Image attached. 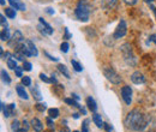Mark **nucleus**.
<instances>
[{
  "label": "nucleus",
  "mask_w": 156,
  "mask_h": 132,
  "mask_svg": "<svg viewBox=\"0 0 156 132\" xmlns=\"http://www.w3.org/2000/svg\"><path fill=\"white\" fill-rule=\"evenodd\" d=\"M35 108H36L39 112H44V111H46V105H44V103H37V105L35 106Z\"/></svg>",
  "instance_id": "nucleus-33"
},
{
  "label": "nucleus",
  "mask_w": 156,
  "mask_h": 132,
  "mask_svg": "<svg viewBox=\"0 0 156 132\" xmlns=\"http://www.w3.org/2000/svg\"><path fill=\"white\" fill-rule=\"evenodd\" d=\"M1 112H2V115H4L5 118H9V116H11V115H12L11 112H10L9 106H6L4 102H1Z\"/></svg>",
  "instance_id": "nucleus-21"
},
{
  "label": "nucleus",
  "mask_w": 156,
  "mask_h": 132,
  "mask_svg": "<svg viewBox=\"0 0 156 132\" xmlns=\"http://www.w3.org/2000/svg\"><path fill=\"white\" fill-rule=\"evenodd\" d=\"M69 48H70V45H69L67 42H62L61 46H60V51H61L62 53H67V52H69Z\"/></svg>",
  "instance_id": "nucleus-31"
},
{
  "label": "nucleus",
  "mask_w": 156,
  "mask_h": 132,
  "mask_svg": "<svg viewBox=\"0 0 156 132\" xmlns=\"http://www.w3.org/2000/svg\"><path fill=\"white\" fill-rule=\"evenodd\" d=\"M48 115H49L52 119L58 118L59 116V109H57V108H51V109H48Z\"/></svg>",
  "instance_id": "nucleus-27"
},
{
  "label": "nucleus",
  "mask_w": 156,
  "mask_h": 132,
  "mask_svg": "<svg viewBox=\"0 0 156 132\" xmlns=\"http://www.w3.org/2000/svg\"><path fill=\"white\" fill-rule=\"evenodd\" d=\"M18 132H28V130H27V129H24V127H23V129H20V131Z\"/></svg>",
  "instance_id": "nucleus-49"
},
{
  "label": "nucleus",
  "mask_w": 156,
  "mask_h": 132,
  "mask_svg": "<svg viewBox=\"0 0 156 132\" xmlns=\"http://www.w3.org/2000/svg\"><path fill=\"white\" fill-rule=\"evenodd\" d=\"M64 31H65V36H64V38H66V40H67V38L72 37V35L69 33V29H67V28H65V29H64Z\"/></svg>",
  "instance_id": "nucleus-39"
},
{
  "label": "nucleus",
  "mask_w": 156,
  "mask_h": 132,
  "mask_svg": "<svg viewBox=\"0 0 156 132\" xmlns=\"http://www.w3.org/2000/svg\"><path fill=\"white\" fill-rule=\"evenodd\" d=\"M120 51L122 53V58H124V61L130 65V66H136L137 64V59L133 54V51H132V47L129 45V43H124L121 47H120Z\"/></svg>",
  "instance_id": "nucleus-3"
},
{
  "label": "nucleus",
  "mask_w": 156,
  "mask_h": 132,
  "mask_svg": "<svg viewBox=\"0 0 156 132\" xmlns=\"http://www.w3.org/2000/svg\"><path fill=\"white\" fill-rule=\"evenodd\" d=\"M73 132H79V131H73Z\"/></svg>",
  "instance_id": "nucleus-53"
},
{
  "label": "nucleus",
  "mask_w": 156,
  "mask_h": 132,
  "mask_svg": "<svg viewBox=\"0 0 156 132\" xmlns=\"http://www.w3.org/2000/svg\"><path fill=\"white\" fill-rule=\"evenodd\" d=\"M5 15H6L10 19H15L16 18V16H17L16 10H15L13 7H7V9H5Z\"/></svg>",
  "instance_id": "nucleus-19"
},
{
  "label": "nucleus",
  "mask_w": 156,
  "mask_h": 132,
  "mask_svg": "<svg viewBox=\"0 0 156 132\" xmlns=\"http://www.w3.org/2000/svg\"><path fill=\"white\" fill-rule=\"evenodd\" d=\"M44 54H46V57H48V59H49V60H53V61H58V58H54L53 55H51L49 53L44 52Z\"/></svg>",
  "instance_id": "nucleus-40"
},
{
  "label": "nucleus",
  "mask_w": 156,
  "mask_h": 132,
  "mask_svg": "<svg viewBox=\"0 0 156 132\" xmlns=\"http://www.w3.org/2000/svg\"><path fill=\"white\" fill-rule=\"evenodd\" d=\"M118 0H102V7L105 9V10H111V9H113L115 5H117Z\"/></svg>",
  "instance_id": "nucleus-15"
},
{
  "label": "nucleus",
  "mask_w": 156,
  "mask_h": 132,
  "mask_svg": "<svg viewBox=\"0 0 156 132\" xmlns=\"http://www.w3.org/2000/svg\"><path fill=\"white\" fill-rule=\"evenodd\" d=\"M121 97L126 105H131L132 102V89L129 85H125L121 88Z\"/></svg>",
  "instance_id": "nucleus-8"
},
{
  "label": "nucleus",
  "mask_w": 156,
  "mask_h": 132,
  "mask_svg": "<svg viewBox=\"0 0 156 132\" xmlns=\"http://www.w3.org/2000/svg\"><path fill=\"white\" fill-rule=\"evenodd\" d=\"M23 70H25V71H31V62L24 61V62H23Z\"/></svg>",
  "instance_id": "nucleus-32"
},
{
  "label": "nucleus",
  "mask_w": 156,
  "mask_h": 132,
  "mask_svg": "<svg viewBox=\"0 0 156 132\" xmlns=\"http://www.w3.org/2000/svg\"><path fill=\"white\" fill-rule=\"evenodd\" d=\"M0 22H1L2 28H6V27H7V22H6V19L4 17V15H0Z\"/></svg>",
  "instance_id": "nucleus-36"
},
{
  "label": "nucleus",
  "mask_w": 156,
  "mask_h": 132,
  "mask_svg": "<svg viewBox=\"0 0 156 132\" xmlns=\"http://www.w3.org/2000/svg\"><path fill=\"white\" fill-rule=\"evenodd\" d=\"M144 1H145V2H148V4H151L154 0H144Z\"/></svg>",
  "instance_id": "nucleus-51"
},
{
  "label": "nucleus",
  "mask_w": 156,
  "mask_h": 132,
  "mask_svg": "<svg viewBox=\"0 0 156 132\" xmlns=\"http://www.w3.org/2000/svg\"><path fill=\"white\" fill-rule=\"evenodd\" d=\"M58 70L60 71V72H61V73H62V75L65 76L67 79H70V78H71V77H70V73H69V70L66 69V66H65V65H62V64H59V65H58Z\"/></svg>",
  "instance_id": "nucleus-22"
},
{
  "label": "nucleus",
  "mask_w": 156,
  "mask_h": 132,
  "mask_svg": "<svg viewBox=\"0 0 156 132\" xmlns=\"http://www.w3.org/2000/svg\"><path fill=\"white\" fill-rule=\"evenodd\" d=\"M46 12H47L48 15H54V10L51 9V7H47V9H46Z\"/></svg>",
  "instance_id": "nucleus-44"
},
{
  "label": "nucleus",
  "mask_w": 156,
  "mask_h": 132,
  "mask_svg": "<svg viewBox=\"0 0 156 132\" xmlns=\"http://www.w3.org/2000/svg\"><path fill=\"white\" fill-rule=\"evenodd\" d=\"M131 80L135 84H143V83H145V77H144V75L142 72L136 71V72H133L131 75Z\"/></svg>",
  "instance_id": "nucleus-9"
},
{
  "label": "nucleus",
  "mask_w": 156,
  "mask_h": 132,
  "mask_svg": "<svg viewBox=\"0 0 156 132\" xmlns=\"http://www.w3.org/2000/svg\"><path fill=\"white\" fill-rule=\"evenodd\" d=\"M13 58H16V60H18V61H23L24 60V53L20 51V49H18V48H15V52H13V55H12Z\"/></svg>",
  "instance_id": "nucleus-20"
},
{
  "label": "nucleus",
  "mask_w": 156,
  "mask_h": 132,
  "mask_svg": "<svg viewBox=\"0 0 156 132\" xmlns=\"http://www.w3.org/2000/svg\"><path fill=\"white\" fill-rule=\"evenodd\" d=\"M125 126L132 131H143L148 126V118L138 109H132L125 118Z\"/></svg>",
  "instance_id": "nucleus-1"
},
{
  "label": "nucleus",
  "mask_w": 156,
  "mask_h": 132,
  "mask_svg": "<svg viewBox=\"0 0 156 132\" xmlns=\"http://www.w3.org/2000/svg\"><path fill=\"white\" fill-rule=\"evenodd\" d=\"M73 118H75V119H78V118H79L78 113H75V114H73Z\"/></svg>",
  "instance_id": "nucleus-50"
},
{
  "label": "nucleus",
  "mask_w": 156,
  "mask_h": 132,
  "mask_svg": "<svg viewBox=\"0 0 156 132\" xmlns=\"http://www.w3.org/2000/svg\"><path fill=\"white\" fill-rule=\"evenodd\" d=\"M40 79L44 83H51V78H48L44 73H40Z\"/></svg>",
  "instance_id": "nucleus-34"
},
{
  "label": "nucleus",
  "mask_w": 156,
  "mask_h": 132,
  "mask_svg": "<svg viewBox=\"0 0 156 132\" xmlns=\"http://www.w3.org/2000/svg\"><path fill=\"white\" fill-rule=\"evenodd\" d=\"M16 91H17V94H18V96H20V98H24V100H28V98H29V96H28V94H27V91L24 90V87H22L20 84L16 87Z\"/></svg>",
  "instance_id": "nucleus-16"
},
{
  "label": "nucleus",
  "mask_w": 156,
  "mask_h": 132,
  "mask_svg": "<svg viewBox=\"0 0 156 132\" xmlns=\"http://www.w3.org/2000/svg\"><path fill=\"white\" fill-rule=\"evenodd\" d=\"M22 70H23V67H20V66H17L16 69H15V73L17 77H23L22 76Z\"/></svg>",
  "instance_id": "nucleus-37"
},
{
  "label": "nucleus",
  "mask_w": 156,
  "mask_h": 132,
  "mask_svg": "<svg viewBox=\"0 0 156 132\" xmlns=\"http://www.w3.org/2000/svg\"><path fill=\"white\" fill-rule=\"evenodd\" d=\"M64 101H65V103H67V105H70V106H72V107H77L79 109L82 108V106H79L77 100H75V98H65Z\"/></svg>",
  "instance_id": "nucleus-23"
},
{
  "label": "nucleus",
  "mask_w": 156,
  "mask_h": 132,
  "mask_svg": "<svg viewBox=\"0 0 156 132\" xmlns=\"http://www.w3.org/2000/svg\"><path fill=\"white\" fill-rule=\"evenodd\" d=\"M51 83H54V84H57V83H58V80H57L55 76L52 75V77H51Z\"/></svg>",
  "instance_id": "nucleus-46"
},
{
  "label": "nucleus",
  "mask_w": 156,
  "mask_h": 132,
  "mask_svg": "<svg viewBox=\"0 0 156 132\" xmlns=\"http://www.w3.org/2000/svg\"><path fill=\"white\" fill-rule=\"evenodd\" d=\"M30 125H31V127L34 129V131H36V132H41L43 130V125H42V123L37 118H34V119L30 121Z\"/></svg>",
  "instance_id": "nucleus-13"
},
{
  "label": "nucleus",
  "mask_w": 156,
  "mask_h": 132,
  "mask_svg": "<svg viewBox=\"0 0 156 132\" xmlns=\"http://www.w3.org/2000/svg\"><path fill=\"white\" fill-rule=\"evenodd\" d=\"M103 127H105L106 132H112V131H113V127H112L109 124H107V123H105V124H103Z\"/></svg>",
  "instance_id": "nucleus-38"
},
{
  "label": "nucleus",
  "mask_w": 156,
  "mask_h": 132,
  "mask_svg": "<svg viewBox=\"0 0 156 132\" xmlns=\"http://www.w3.org/2000/svg\"><path fill=\"white\" fill-rule=\"evenodd\" d=\"M0 4L4 6V5H5V0H0Z\"/></svg>",
  "instance_id": "nucleus-52"
},
{
  "label": "nucleus",
  "mask_w": 156,
  "mask_h": 132,
  "mask_svg": "<svg viewBox=\"0 0 156 132\" xmlns=\"http://www.w3.org/2000/svg\"><path fill=\"white\" fill-rule=\"evenodd\" d=\"M9 108H10V112H11V114H13V112H15V108H16V105H15V103H11V105H9Z\"/></svg>",
  "instance_id": "nucleus-43"
},
{
  "label": "nucleus",
  "mask_w": 156,
  "mask_h": 132,
  "mask_svg": "<svg viewBox=\"0 0 156 132\" xmlns=\"http://www.w3.org/2000/svg\"><path fill=\"white\" fill-rule=\"evenodd\" d=\"M46 121H47V125H48L49 129H54V123H53V120H52L51 116H48V118L46 119Z\"/></svg>",
  "instance_id": "nucleus-35"
},
{
  "label": "nucleus",
  "mask_w": 156,
  "mask_h": 132,
  "mask_svg": "<svg viewBox=\"0 0 156 132\" xmlns=\"http://www.w3.org/2000/svg\"><path fill=\"white\" fill-rule=\"evenodd\" d=\"M0 38H1V41H9V40L11 38V36H10V29H9V27L2 28L1 34H0Z\"/></svg>",
  "instance_id": "nucleus-17"
},
{
  "label": "nucleus",
  "mask_w": 156,
  "mask_h": 132,
  "mask_svg": "<svg viewBox=\"0 0 156 132\" xmlns=\"http://www.w3.org/2000/svg\"><path fill=\"white\" fill-rule=\"evenodd\" d=\"M39 22L40 24L37 25V29H39V31L42 35H53L54 29L46 20H43V18H39Z\"/></svg>",
  "instance_id": "nucleus-7"
},
{
  "label": "nucleus",
  "mask_w": 156,
  "mask_h": 132,
  "mask_svg": "<svg viewBox=\"0 0 156 132\" xmlns=\"http://www.w3.org/2000/svg\"><path fill=\"white\" fill-rule=\"evenodd\" d=\"M103 76L112 84H120L121 83V77L118 75L117 71L114 69H112V67H105L103 69Z\"/></svg>",
  "instance_id": "nucleus-4"
},
{
  "label": "nucleus",
  "mask_w": 156,
  "mask_h": 132,
  "mask_svg": "<svg viewBox=\"0 0 156 132\" xmlns=\"http://www.w3.org/2000/svg\"><path fill=\"white\" fill-rule=\"evenodd\" d=\"M11 129H12V131H15V132L20 131V121H18L17 119H15V120L12 121V124H11Z\"/></svg>",
  "instance_id": "nucleus-28"
},
{
  "label": "nucleus",
  "mask_w": 156,
  "mask_h": 132,
  "mask_svg": "<svg viewBox=\"0 0 156 132\" xmlns=\"http://www.w3.org/2000/svg\"><path fill=\"white\" fill-rule=\"evenodd\" d=\"M22 84H23L24 87H30V85H31V78L28 77V76H24V77L22 78Z\"/></svg>",
  "instance_id": "nucleus-29"
},
{
  "label": "nucleus",
  "mask_w": 156,
  "mask_h": 132,
  "mask_svg": "<svg viewBox=\"0 0 156 132\" xmlns=\"http://www.w3.org/2000/svg\"><path fill=\"white\" fill-rule=\"evenodd\" d=\"M126 33H127V24H126L125 19H120L117 29H115V31H114V34H113V37H114V40L121 38L126 35Z\"/></svg>",
  "instance_id": "nucleus-5"
},
{
  "label": "nucleus",
  "mask_w": 156,
  "mask_h": 132,
  "mask_svg": "<svg viewBox=\"0 0 156 132\" xmlns=\"http://www.w3.org/2000/svg\"><path fill=\"white\" fill-rule=\"evenodd\" d=\"M91 5L88 0H79L77 2L76 10H75V15L76 18L80 22H88L90 17V12H91Z\"/></svg>",
  "instance_id": "nucleus-2"
},
{
  "label": "nucleus",
  "mask_w": 156,
  "mask_h": 132,
  "mask_svg": "<svg viewBox=\"0 0 156 132\" xmlns=\"http://www.w3.org/2000/svg\"><path fill=\"white\" fill-rule=\"evenodd\" d=\"M93 121L95 123V125L98 126V129H101V127H103V121H102V118H101V115L98 113H94V115H93Z\"/></svg>",
  "instance_id": "nucleus-18"
},
{
  "label": "nucleus",
  "mask_w": 156,
  "mask_h": 132,
  "mask_svg": "<svg viewBox=\"0 0 156 132\" xmlns=\"http://www.w3.org/2000/svg\"><path fill=\"white\" fill-rule=\"evenodd\" d=\"M30 93H31V95L34 96V98H35L36 101H41V100H42V94H41V91H40L37 85L30 87Z\"/></svg>",
  "instance_id": "nucleus-14"
},
{
  "label": "nucleus",
  "mask_w": 156,
  "mask_h": 132,
  "mask_svg": "<svg viewBox=\"0 0 156 132\" xmlns=\"http://www.w3.org/2000/svg\"><path fill=\"white\" fill-rule=\"evenodd\" d=\"M11 7H13L15 10H20V11H25V5L24 2H22L20 0H9Z\"/></svg>",
  "instance_id": "nucleus-10"
},
{
  "label": "nucleus",
  "mask_w": 156,
  "mask_h": 132,
  "mask_svg": "<svg viewBox=\"0 0 156 132\" xmlns=\"http://www.w3.org/2000/svg\"><path fill=\"white\" fill-rule=\"evenodd\" d=\"M89 123H90L89 119H85L82 123V132H89Z\"/></svg>",
  "instance_id": "nucleus-30"
},
{
  "label": "nucleus",
  "mask_w": 156,
  "mask_h": 132,
  "mask_svg": "<svg viewBox=\"0 0 156 132\" xmlns=\"http://www.w3.org/2000/svg\"><path fill=\"white\" fill-rule=\"evenodd\" d=\"M71 96H72V98H75V100H77V101L79 100V96H78L77 94H72Z\"/></svg>",
  "instance_id": "nucleus-48"
},
{
  "label": "nucleus",
  "mask_w": 156,
  "mask_h": 132,
  "mask_svg": "<svg viewBox=\"0 0 156 132\" xmlns=\"http://www.w3.org/2000/svg\"><path fill=\"white\" fill-rule=\"evenodd\" d=\"M24 42H25L27 47L29 48V51H30L31 55H33V57H37V55H39V52H37V48H36V46L33 43V41H30V40H25Z\"/></svg>",
  "instance_id": "nucleus-12"
},
{
  "label": "nucleus",
  "mask_w": 156,
  "mask_h": 132,
  "mask_svg": "<svg viewBox=\"0 0 156 132\" xmlns=\"http://www.w3.org/2000/svg\"><path fill=\"white\" fill-rule=\"evenodd\" d=\"M1 79H2V82L6 83V84H10V83H11V78H10V76H9V73H7L4 69L1 70Z\"/></svg>",
  "instance_id": "nucleus-25"
},
{
  "label": "nucleus",
  "mask_w": 156,
  "mask_h": 132,
  "mask_svg": "<svg viewBox=\"0 0 156 132\" xmlns=\"http://www.w3.org/2000/svg\"><path fill=\"white\" fill-rule=\"evenodd\" d=\"M7 67L11 70H15L17 67V60L15 58H9L7 59Z\"/></svg>",
  "instance_id": "nucleus-24"
},
{
  "label": "nucleus",
  "mask_w": 156,
  "mask_h": 132,
  "mask_svg": "<svg viewBox=\"0 0 156 132\" xmlns=\"http://www.w3.org/2000/svg\"><path fill=\"white\" fill-rule=\"evenodd\" d=\"M150 9L153 10V12H154V15H155V18H156V7L154 5H150Z\"/></svg>",
  "instance_id": "nucleus-47"
},
{
  "label": "nucleus",
  "mask_w": 156,
  "mask_h": 132,
  "mask_svg": "<svg viewBox=\"0 0 156 132\" xmlns=\"http://www.w3.org/2000/svg\"><path fill=\"white\" fill-rule=\"evenodd\" d=\"M85 101H87V106H88L89 111L93 112V113H96V111H98V105H96L95 100H94L91 96H89V97H87Z\"/></svg>",
  "instance_id": "nucleus-11"
},
{
  "label": "nucleus",
  "mask_w": 156,
  "mask_h": 132,
  "mask_svg": "<svg viewBox=\"0 0 156 132\" xmlns=\"http://www.w3.org/2000/svg\"><path fill=\"white\" fill-rule=\"evenodd\" d=\"M150 42H154V43L156 45V35H150V36H149L148 43H150Z\"/></svg>",
  "instance_id": "nucleus-42"
},
{
  "label": "nucleus",
  "mask_w": 156,
  "mask_h": 132,
  "mask_svg": "<svg viewBox=\"0 0 156 132\" xmlns=\"http://www.w3.org/2000/svg\"><path fill=\"white\" fill-rule=\"evenodd\" d=\"M71 64H72V67H73V70H75L76 72H80V71H83V66L78 62L77 60H71Z\"/></svg>",
  "instance_id": "nucleus-26"
},
{
  "label": "nucleus",
  "mask_w": 156,
  "mask_h": 132,
  "mask_svg": "<svg viewBox=\"0 0 156 132\" xmlns=\"http://www.w3.org/2000/svg\"><path fill=\"white\" fill-rule=\"evenodd\" d=\"M25 40H24V36L23 34L20 33V30H16L13 33V35L11 36V38L9 40V46L12 47V48H16L17 46H20V43H23Z\"/></svg>",
  "instance_id": "nucleus-6"
},
{
  "label": "nucleus",
  "mask_w": 156,
  "mask_h": 132,
  "mask_svg": "<svg viewBox=\"0 0 156 132\" xmlns=\"http://www.w3.org/2000/svg\"><path fill=\"white\" fill-rule=\"evenodd\" d=\"M46 132H51V131H46Z\"/></svg>",
  "instance_id": "nucleus-54"
},
{
  "label": "nucleus",
  "mask_w": 156,
  "mask_h": 132,
  "mask_svg": "<svg viewBox=\"0 0 156 132\" xmlns=\"http://www.w3.org/2000/svg\"><path fill=\"white\" fill-rule=\"evenodd\" d=\"M137 1L138 0H124V2L127 5H135V4H137Z\"/></svg>",
  "instance_id": "nucleus-41"
},
{
  "label": "nucleus",
  "mask_w": 156,
  "mask_h": 132,
  "mask_svg": "<svg viewBox=\"0 0 156 132\" xmlns=\"http://www.w3.org/2000/svg\"><path fill=\"white\" fill-rule=\"evenodd\" d=\"M22 124H23V127H24V129H27V130L29 129V123H28L27 120H23V123H22Z\"/></svg>",
  "instance_id": "nucleus-45"
}]
</instances>
